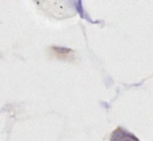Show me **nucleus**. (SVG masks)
Masks as SVG:
<instances>
[{
	"instance_id": "obj_1",
	"label": "nucleus",
	"mask_w": 153,
	"mask_h": 141,
	"mask_svg": "<svg viewBox=\"0 0 153 141\" xmlns=\"http://www.w3.org/2000/svg\"><path fill=\"white\" fill-rule=\"evenodd\" d=\"M111 141H139L133 135L126 132L124 129L118 128L111 135Z\"/></svg>"
}]
</instances>
